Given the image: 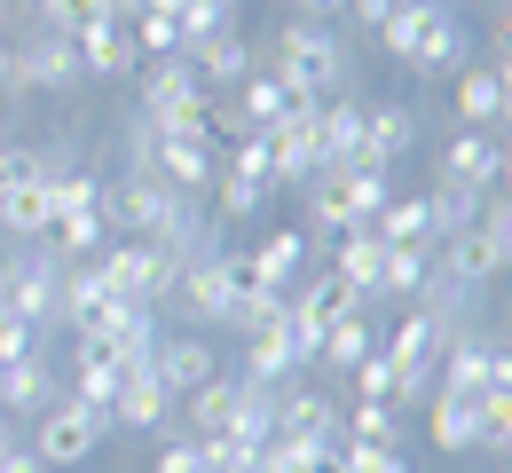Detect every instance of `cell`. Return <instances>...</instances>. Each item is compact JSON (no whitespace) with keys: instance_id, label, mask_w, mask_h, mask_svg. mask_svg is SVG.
<instances>
[{"instance_id":"cell-1","label":"cell","mask_w":512,"mask_h":473,"mask_svg":"<svg viewBox=\"0 0 512 473\" xmlns=\"http://www.w3.org/2000/svg\"><path fill=\"white\" fill-rule=\"evenodd\" d=\"M284 79L292 103H331V95H355V48L331 32V24H308V16H284L276 40H268V64Z\"/></svg>"},{"instance_id":"cell-2","label":"cell","mask_w":512,"mask_h":473,"mask_svg":"<svg viewBox=\"0 0 512 473\" xmlns=\"http://www.w3.org/2000/svg\"><path fill=\"white\" fill-rule=\"evenodd\" d=\"M253 292V253L245 245H221V253H205L197 269H182V284H174V300L166 308H182L190 324L182 332H213V324H229L237 316V300Z\"/></svg>"},{"instance_id":"cell-3","label":"cell","mask_w":512,"mask_h":473,"mask_svg":"<svg viewBox=\"0 0 512 473\" xmlns=\"http://www.w3.org/2000/svg\"><path fill=\"white\" fill-rule=\"evenodd\" d=\"M190 213H197V198H182V190L158 182V174L103 182V221H111V237H142V245H158V237H174Z\"/></svg>"},{"instance_id":"cell-4","label":"cell","mask_w":512,"mask_h":473,"mask_svg":"<svg viewBox=\"0 0 512 473\" xmlns=\"http://www.w3.org/2000/svg\"><path fill=\"white\" fill-rule=\"evenodd\" d=\"M0 308H16L32 332H64V261L48 253V237H32L24 253L0 261Z\"/></svg>"},{"instance_id":"cell-5","label":"cell","mask_w":512,"mask_h":473,"mask_svg":"<svg viewBox=\"0 0 512 473\" xmlns=\"http://www.w3.org/2000/svg\"><path fill=\"white\" fill-rule=\"evenodd\" d=\"M103 442H111V426H103V418H95L87 403H71V395H56V403L32 418V434H24V450H32V458H40L48 473L87 466V458H95Z\"/></svg>"},{"instance_id":"cell-6","label":"cell","mask_w":512,"mask_h":473,"mask_svg":"<svg viewBox=\"0 0 512 473\" xmlns=\"http://www.w3.org/2000/svg\"><path fill=\"white\" fill-rule=\"evenodd\" d=\"M268 198H276V174H268L260 135L253 142H229V150H221V174H213V205H221V221L237 229V221H253Z\"/></svg>"},{"instance_id":"cell-7","label":"cell","mask_w":512,"mask_h":473,"mask_svg":"<svg viewBox=\"0 0 512 473\" xmlns=\"http://www.w3.org/2000/svg\"><path fill=\"white\" fill-rule=\"evenodd\" d=\"M16 64H24V95H71V87L87 79L79 48H71V32H56V24L16 32Z\"/></svg>"},{"instance_id":"cell-8","label":"cell","mask_w":512,"mask_h":473,"mask_svg":"<svg viewBox=\"0 0 512 473\" xmlns=\"http://www.w3.org/2000/svg\"><path fill=\"white\" fill-rule=\"evenodd\" d=\"M260 150H268V174H276V190H300V182H316V103H292L276 127H260Z\"/></svg>"},{"instance_id":"cell-9","label":"cell","mask_w":512,"mask_h":473,"mask_svg":"<svg viewBox=\"0 0 512 473\" xmlns=\"http://www.w3.org/2000/svg\"><path fill=\"white\" fill-rule=\"evenodd\" d=\"M150 371H158V387L182 403V395H197L205 379H221V355H213V339H205V332H158Z\"/></svg>"},{"instance_id":"cell-10","label":"cell","mask_w":512,"mask_h":473,"mask_svg":"<svg viewBox=\"0 0 512 473\" xmlns=\"http://www.w3.org/2000/svg\"><path fill=\"white\" fill-rule=\"evenodd\" d=\"M363 158V95H331L316 103V174H355Z\"/></svg>"},{"instance_id":"cell-11","label":"cell","mask_w":512,"mask_h":473,"mask_svg":"<svg viewBox=\"0 0 512 473\" xmlns=\"http://www.w3.org/2000/svg\"><path fill=\"white\" fill-rule=\"evenodd\" d=\"M276 434L284 442H300V450H331L339 442V403L323 395V387H276Z\"/></svg>"},{"instance_id":"cell-12","label":"cell","mask_w":512,"mask_h":473,"mask_svg":"<svg viewBox=\"0 0 512 473\" xmlns=\"http://www.w3.org/2000/svg\"><path fill=\"white\" fill-rule=\"evenodd\" d=\"M119 379H127V371L103 355V339H71V379H64V395H71V403H87L103 426L119 418ZM111 434H119V426H111Z\"/></svg>"},{"instance_id":"cell-13","label":"cell","mask_w":512,"mask_h":473,"mask_svg":"<svg viewBox=\"0 0 512 473\" xmlns=\"http://www.w3.org/2000/svg\"><path fill=\"white\" fill-rule=\"evenodd\" d=\"M434 269L457 276L465 292H489V284L505 276V245H497V237L473 221V229H457V237H442V245H434Z\"/></svg>"},{"instance_id":"cell-14","label":"cell","mask_w":512,"mask_h":473,"mask_svg":"<svg viewBox=\"0 0 512 473\" xmlns=\"http://www.w3.org/2000/svg\"><path fill=\"white\" fill-rule=\"evenodd\" d=\"M64 395V363H48V355H24V363H0V410L16 418V426H32L40 410Z\"/></svg>"},{"instance_id":"cell-15","label":"cell","mask_w":512,"mask_h":473,"mask_svg":"<svg viewBox=\"0 0 512 473\" xmlns=\"http://www.w3.org/2000/svg\"><path fill=\"white\" fill-rule=\"evenodd\" d=\"M182 56H190V71H197L205 95H229V87H245V79L260 71L245 32H213V40H197V48H182Z\"/></svg>"},{"instance_id":"cell-16","label":"cell","mask_w":512,"mask_h":473,"mask_svg":"<svg viewBox=\"0 0 512 473\" xmlns=\"http://www.w3.org/2000/svg\"><path fill=\"white\" fill-rule=\"evenodd\" d=\"M71 48H79L87 79H134V71H142V48H134V32L119 16H95L87 32H71Z\"/></svg>"},{"instance_id":"cell-17","label":"cell","mask_w":512,"mask_h":473,"mask_svg":"<svg viewBox=\"0 0 512 473\" xmlns=\"http://www.w3.org/2000/svg\"><path fill=\"white\" fill-rule=\"evenodd\" d=\"M442 174L449 182H473V190H497V174H505V135H497V127L449 135L442 142Z\"/></svg>"},{"instance_id":"cell-18","label":"cell","mask_w":512,"mask_h":473,"mask_svg":"<svg viewBox=\"0 0 512 473\" xmlns=\"http://www.w3.org/2000/svg\"><path fill=\"white\" fill-rule=\"evenodd\" d=\"M331 276L371 308V300H379V276H386V237H379V229H347V237H331Z\"/></svg>"},{"instance_id":"cell-19","label":"cell","mask_w":512,"mask_h":473,"mask_svg":"<svg viewBox=\"0 0 512 473\" xmlns=\"http://www.w3.org/2000/svg\"><path fill=\"white\" fill-rule=\"evenodd\" d=\"M308 269H316V237L308 229H276V237L253 245V284H268V292H292Z\"/></svg>"},{"instance_id":"cell-20","label":"cell","mask_w":512,"mask_h":473,"mask_svg":"<svg viewBox=\"0 0 512 473\" xmlns=\"http://www.w3.org/2000/svg\"><path fill=\"white\" fill-rule=\"evenodd\" d=\"M489 339L481 324H457L442 339V395H489Z\"/></svg>"},{"instance_id":"cell-21","label":"cell","mask_w":512,"mask_h":473,"mask_svg":"<svg viewBox=\"0 0 512 473\" xmlns=\"http://www.w3.org/2000/svg\"><path fill=\"white\" fill-rule=\"evenodd\" d=\"M213 174H221L213 135H166V150H158V182H174L182 198H205V190H213Z\"/></svg>"},{"instance_id":"cell-22","label":"cell","mask_w":512,"mask_h":473,"mask_svg":"<svg viewBox=\"0 0 512 473\" xmlns=\"http://www.w3.org/2000/svg\"><path fill=\"white\" fill-rule=\"evenodd\" d=\"M418 150V103H363V158L394 166Z\"/></svg>"},{"instance_id":"cell-23","label":"cell","mask_w":512,"mask_h":473,"mask_svg":"<svg viewBox=\"0 0 512 473\" xmlns=\"http://www.w3.org/2000/svg\"><path fill=\"white\" fill-rule=\"evenodd\" d=\"M111 426H119V434H166V426H174V395L158 387L150 363L119 379V418H111Z\"/></svg>"},{"instance_id":"cell-24","label":"cell","mask_w":512,"mask_h":473,"mask_svg":"<svg viewBox=\"0 0 512 473\" xmlns=\"http://www.w3.org/2000/svg\"><path fill=\"white\" fill-rule=\"evenodd\" d=\"M300 371H308V363H300V347L284 332V316L260 324V332H245V379H253V387H292Z\"/></svg>"},{"instance_id":"cell-25","label":"cell","mask_w":512,"mask_h":473,"mask_svg":"<svg viewBox=\"0 0 512 473\" xmlns=\"http://www.w3.org/2000/svg\"><path fill=\"white\" fill-rule=\"evenodd\" d=\"M237 395H245V379H229V371H221V379H205L197 395L174 403V426L197 434V442H205V434H229V426H237Z\"/></svg>"},{"instance_id":"cell-26","label":"cell","mask_w":512,"mask_h":473,"mask_svg":"<svg viewBox=\"0 0 512 473\" xmlns=\"http://www.w3.org/2000/svg\"><path fill=\"white\" fill-rule=\"evenodd\" d=\"M119 300H111V284L95 276V261H64V332L71 339H87V332H103V316H111Z\"/></svg>"},{"instance_id":"cell-27","label":"cell","mask_w":512,"mask_h":473,"mask_svg":"<svg viewBox=\"0 0 512 473\" xmlns=\"http://www.w3.org/2000/svg\"><path fill=\"white\" fill-rule=\"evenodd\" d=\"M426 434H434L442 458L481 450V395H442V387H434V403H426Z\"/></svg>"},{"instance_id":"cell-28","label":"cell","mask_w":512,"mask_h":473,"mask_svg":"<svg viewBox=\"0 0 512 473\" xmlns=\"http://www.w3.org/2000/svg\"><path fill=\"white\" fill-rule=\"evenodd\" d=\"M56 174V166H48ZM48 174H32V182H8L0 190V237H48L56 229V198H48Z\"/></svg>"},{"instance_id":"cell-29","label":"cell","mask_w":512,"mask_h":473,"mask_svg":"<svg viewBox=\"0 0 512 473\" xmlns=\"http://www.w3.org/2000/svg\"><path fill=\"white\" fill-rule=\"evenodd\" d=\"M473 64V32H465V24H457V16H434V24H426V40H418V56H410V71H418V79H457V71Z\"/></svg>"},{"instance_id":"cell-30","label":"cell","mask_w":512,"mask_h":473,"mask_svg":"<svg viewBox=\"0 0 512 473\" xmlns=\"http://www.w3.org/2000/svg\"><path fill=\"white\" fill-rule=\"evenodd\" d=\"M300 229H308V237H347V229H355V213H347V174L300 182Z\"/></svg>"},{"instance_id":"cell-31","label":"cell","mask_w":512,"mask_h":473,"mask_svg":"<svg viewBox=\"0 0 512 473\" xmlns=\"http://www.w3.org/2000/svg\"><path fill=\"white\" fill-rule=\"evenodd\" d=\"M379 347V324H371V308H347L331 332H323V347H316V371H355L363 355Z\"/></svg>"},{"instance_id":"cell-32","label":"cell","mask_w":512,"mask_h":473,"mask_svg":"<svg viewBox=\"0 0 512 473\" xmlns=\"http://www.w3.org/2000/svg\"><path fill=\"white\" fill-rule=\"evenodd\" d=\"M103 245H111V221H103V205L56 213V229H48V253H56V261H95Z\"/></svg>"},{"instance_id":"cell-33","label":"cell","mask_w":512,"mask_h":473,"mask_svg":"<svg viewBox=\"0 0 512 473\" xmlns=\"http://www.w3.org/2000/svg\"><path fill=\"white\" fill-rule=\"evenodd\" d=\"M434 16H442V0H402V8L379 24V56H394V64L410 71V56H418V40H426Z\"/></svg>"},{"instance_id":"cell-34","label":"cell","mask_w":512,"mask_h":473,"mask_svg":"<svg viewBox=\"0 0 512 473\" xmlns=\"http://www.w3.org/2000/svg\"><path fill=\"white\" fill-rule=\"evenodd\" d=\"M481 198H489V190H473V182H449V174H434V190H426L434 237H457V229H473V221H481Z\"/></svg>"},{"instance_id":"cell-35","label":"cell","mask_w":512,"mask_h":473,"mask_svg":"<svg viewBox=\"0 0 512 473\" xmlns=\"http://www.w3.org/2000/svg\"><path fill=\"white\" fill-rule=\"evenodd\" d=\"M426 276H434V245H386V276H379V300H418L426 292Z\"/></svg>"},{"instance_id":"cell-36","label":"cell","mask_w":512,"mask_h":473,"mask_svg":"<svg viewBox=\"0 0 512 473\" xmlns=\"http://www.w3.org/2000/svg\"><path fill=\"white\" fill-rule=\"evenodd\" d=\"M339 442H379V450H402V410H394V403L339 410Z\"/></svg>"},{"instance_id":"cell-37","label":"cell","mask_w":512,"mask_h":473,"mask_svg":"<svg viewBox=\"0 0 512 473\" xmlns=\"http://www.w3.org/2000/svg\"><path fill=\"white\" fill-rule=\"evenodd\" d=\"M497 103H505V87H497L489 64L457 71V119H465V127H497Z\"/></svg>"},{"instance_id":"cell-38","label":"cell","mask_w":512,"mask_h":473,"mask_svg":"<svg viewBox=\"0 0 512 473\" xmlns=\"http://www.w3.org/2000/svg\"><path fill=\"white\" fill-rule=\"evenodd\" d=\"M229 95H237V111H245V127H276V119H284V111H292V95H284V79H276V71H253V79H245V87H229Z\"/></svg>"},{"instance_id":"cell-39","label":"cell","mask_w":512,"mask_h":473,"mask_svg":"<svg viewBox=\"0 0 512 473\" xmlns=\"http://www.w3.org/2000/svg\"><path fill=\"white\" fill-rule=\"evenodd\" d=\"M386 205H394V166H355V174H347V213H355V229H371Z\"/></svg>"},{"instance_id":"cell-40","label":"cell","mask_w":512,"mask_h":473,"mask_svg":"<svg viewBox=\"0 0 512 473\" xmlns=\"http://www.w3.org/2000/svg\"><path fill=\"white\" fill-rule=\"evenodd\" d=\"M371 229H379L386 245H442V237H434V213H426V198H394L379 221H371Z\"/></svg>"},{"instance_id":"cell-41","label":"cell","mask_w":512,"mask_h":473,"mask_svg":"<svg viewBox=\"0 0 512 473\" xmlns=\"http://www.w3.org/2000/svg\"><path fill=\"white\" fill-rule=\"evenodd\" d=\"M174 24H182V48H197V40H213V32H237V0H182Z\"/></svg>"},{"instance_id":"cell-42","label":"cell","mask_w":512,"mask_h":473,"mask_svg":"<svg viewBox=\"0 0 512 473\" xmlns=\"http://www.w3.org/2000/svg\"><path fill=\"white\" fill-rule=\"evenodd\" d=\"M347 387H355V403H394V387H402V371L386 363V347H371L355 371H347Z\"/></svg>"},{"instance_id":"cell-43","label":"cell","mask_w":512,"mask_h":473,"mask_svg":"<svg viewBox=\"0 0 512 473\" xmlns=\"http://www.w3.org/2000/svg\"><path fill=\"white\" fill-rule=\"evenodd\" d=\"M119 150H127V174H158V150H166V135H158L142 111H127V127H119Z\"/></svg>"},{"instance_id":"cell-44","label":"cell","mask_w":512,"mask_h":473,"mask_svg":"<svg viewBox=\"0 0 512 473\" xmlns=\"http://www.w3.org/2000/svg\"><path fill=\"white\" fill-rule=\"evenodd\" d=\"M48 166H56L48 150H32V142H0V190H8V182H32V174H48Z\"/></svg>"},{"instance_id":"cell-45","label":"cell","mask_w":512,"mask_h":473,"mask_svg":"<svg viewBox=\"0 0 512 473\" xmlns=\"http://www.w3.org/2000/svg\"><path fill=\"white\" fill-rule=\"evenodd\" d=\"M339 458H347V473H410V458L379 450V442H339Z\"/></svg>"},{"instance_id":"cell-46","label":"cell","mask_w":512,"mask_h":473,"mask_svg":"<svg viewBox=\"0 0 512 473\" xmlns=\"http://www.w3.org/2000/svg\"><path fill=\"white\" fill-rule=\"evenodd\" d=\"M24 355H40V332L16 308H0V363H24Z\"/></svg>"},{"instance_id":"cell-47","label":"cell","mask_w":512,"mask_h":473,"mask_svg":"<svg viewBox=\"0 0 512 473\" xmlns=\"http://www.w3.org/2000/svg\"><path fill=\"white\" fill-rule=\"evenodd\" d=\"M150 473H197V442L182 434V426L158 434V466H150Z\"/></svg>"},{"instance_id":"cell-48","label":"cell","mask_w":512,"mask_h":473,"mask_svg":"<svg viewBox=\"0 0 512 473\" xmlns=\"http://www.w3.org/2000/svg\"><path fill=\"white\" fill-rule=\"evenodd\" d=\"M24 103V64H16V24H0V111Z\"/></svg>"},{"instance_id":"cell-49","label":"cell","mask_w":512,"mask_h":473,"mask_svg":"<svg viewBox=\"0 0 512 473\" xmlns=\"http://www.w3.org/2000/svg\"><path fill=\"white\" fill-rule=\"evenodd\" d=\"M489 395H512V332L489 339Z\"/></svg>"},{"instance_id":"cell-50","label":"cell","mask_w":512,"mask_h":473,"mask_svg":"<svg viewBox=\"0 0 512 473\" xmlns=\"http://www.w3.org/2000/svg\"><path fill=\"white\" fill-rule=\"evenodd\" d=\"M394 8H402V0H347V16H355V24H371V32H379Z\"/></svg>"},{"instance_id":"cell-51","label":"cell","mask_w":512,"mask_h":473,"mask_svg":"<svg viewBox=\"0 0 512 473\" xmlns=\"http://www.w3.org/2000/svg\"><path fill=\"white\" fill-rule=\"evenodd\" d=\"M292 16H308V24H331V16H347V0H292Z\"/></svg>"},{"instance_id":"cell-52","label":"cell","mask_w":512,"mask_h":473,"mask_svg":"<svg viewBox=\"0 0 512 473\" xmlns=\"http://www.w3.org/2000/svg\"><path fill=\"white\" fill-rule=\"evenodd\" d=\"M0 473H48V466H40V458H32L24 442H16V450H0Z\"/></svg>"},{"instance_id":"cell-53","label":"cell","mask_w":512,"mask_h":473,"mask_svg":"<svg viewBox=\"0 0 512 473\" xmlns=\"http://www.w3.org/2000/svg\"><path fill=\"white\" fill-rule=\"evenodd\" d=\"M489 40H497V56H512V0H497V24H489Z\"/></svg>"},{"instance_id":"cell-54","label":"cell","mask_w":512,"mask_h":473,"mask_svg":"<svg viewBox=\"0 0 512 473\" xmlns=\"http://www.w3.org/2000/svg\"><path fill=\"white\" fill-rule=\"evenodd\" d=\"M308 473H347V458H339V442H331V450H316V466Z\"/></svg>"},{"instance_id":"cell-55","label":"cell","mask_w":512,"mask_h":473,"mask_svg":"<svg viewBox=\"0 0 512 473\" xmlns=\"http://www.w3.org/2000/svg\"><path fill=\"white\" fill-rule=\"evenodd\" d=\"M16 442H24V434H16V418L0 410V450H16Z\"/></svg>"},{"instance_id":"cell-56","label":"cell","mask_w":512,"mask_h":473,"mask_svg":"<svg viewBox=\"0 0 512 473\" xmlns=\"http://www.w3.org/2000/svg\"><path fill=\"white\" fill-rule=\"evenodd\" d=\"M497 182H505V190H512V135H505V174H497Z\"/></svg>"},{"instance_id":"cell-57","label":"cell","mask_w":512,"mask_h":473,"mask_svg":"<svg viewBox=\"0 0 512 473\" xmlns=\"http://www.w3.org/2000/svg\"><path fill=\"white\" fill-rule=\"evenodd\" d=\"M497 458H505V466H512V442H505V450H497Z\"/></svg>"},{"instance_id":"cell-58","label":"cell","mask_w":512,"mask_h":473,"mask_svg":"<svg viewBox=\"0 0 512 473\" xmlns=\"http://www.w3.org/2000/svg\"><path fill=\"white\" fill-rule=\"evenodd\" d=\"M197 473H221V466H205V458H197Z\"/></svg>"},{"instance_id":"cell-59","label":"cell","mask_w":512,"mask_h":473,"mask_svg":"<svg viewBox=\"0 0 512 473\" xmlns=\"http://www.w3.org/2000/svg\"><path fill=\"white\" fill-rule=\"evenodd\" d=\"M505 276H512V261H505Z\"/></svg>"}]
</instances>
